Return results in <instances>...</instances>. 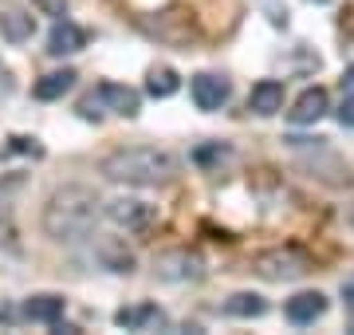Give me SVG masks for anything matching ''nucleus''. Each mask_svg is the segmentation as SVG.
Returning <instances> with one entry per match:
<instances>
[{
    "instance_id": "412c9836",
    "label": "nucleus",
    "mask_w": 354,
    "mask_h": 335,
    "mask_svg": "<svg viewBox=\"0 0 354 335\" xmlns=\"http://www.w3.org/2000/svg\"><path fill=\"white\" fill-rule=\"evenodd\" d=\"M44 16H64V8H67V0H32Z\"/></svg>"
},
{
    "instance_id": "aec40b11",
    "label": "nucleus",
    "mask_w": 354,
    "mask_h": 335,
    "mask_svg": "<svg viewBox=\"0 0 354 335\" xmlns=\"http://www.w3.org/2000/svg\"><path fill=\"white\" fill-rule=\"evenodd\" d=\"M335 115H339L342 127H354V91H346V95H342V103H339V111H335Z\"/></svg>"
},
{
    "instance_id": "4468645a",
    "label": "nucleus",
    "mask_w": 354,
    "mask_h": 335,
    "mask_svg": "<svg viewBox=\"0 0 354 335\" xmlns=\"http://www.w3.org/2000/svg\"><path fill=\"white\" fill-rule=\"evenodd\" d=\"M75 79L79 75L71 71V67H64V71H48V75L32 87V95H36V99H44V103H51V99H64L67 91L75 87Z\"/></svg>"
},
{
    "instance_id": "6ab92c4d",
    "label": "nucleus",
    "mask_w": 354,
    "mask_h": 335,
    "mask_svg": "<svg viewBox=\"0 0 354 335\" xmlns=\"http://www.w3.org/2000/svg\"><path fill=\"white\" fill-rule=\"evenodd\" d=\"M8 142H12V150H16V154H32V158H39V154H44V150L36 146V138H24V134H12Z\"/></svg>"
},
{
    "instance_id": "6e6552de",
    "label": "nucleus",
    "mask_w": 354,
    "mask_h": 335,
    "mask_svg": "<svg viewBox=\"0 0 354 335\" xmlns=\"http://www.w3.org/2000/svg\"><path fill=\"white\" fill-rule=\"evenodd\" d=\"M327 107H330L327 91L323 87H307L304 95L295 99V107L288 111V118L295 123V127H311V123H319V118L327 115Z\"/></svg>"
},
{
    "instance_id": "393cba45",
    "label": "nucleus",
    "mask_w": 354,
    "mask_h": 335,
    "mask_svg": "<svg viewBox=\"0 0 354 335\" xmlns=\"http://www.w3.org/2000/svg\"><path fill=\"white\" fill-rule=\"evenodd\" d=\"M351 221H354V213H351Z\"/></svg>"
},
{
    "instance_id": "f257e3e1",
    "label": "nucleus",
    "mask_w": 354,
    "mask_h": 335,
    "mask_svg": "<svg viewBox=\"0 0 354 335\" xmlns=\"http://www.w3.org/2000/svg\"><path fill=\"white\" fill-rule=\"evenodd\" d=\"M99 194L87 190V185H64L48 197L44 206V233L51 241H83L95 233V221H99Z\"/></svg>"
},
{
    "instance_id": "a211bd4d",
    "label": "nucleus",
    "mask_w": 354,
    "mask_h": 335,
    "mask_svg": "<svg viewBox=\"0 0 354 335\" xmlns=\"http://www.w3.org/2000/svg\"><path fill=\"white\" fill-rule=\"evenodd\" d=\"M228 316H244V320H260L268 311V300L264 296H256V292H236V296L225 304Z\"/></svg>"
},
{
    "instance_id": "39448f33",
    "label": "nucleus",
    "mask_w": 354,
    "mask_h": 335,
    "mask_svg": "<svg viewBox=\"0 0 354 335\" xmlns=\"http://www.w3.org/2000/svg\"><path fill=\"white\" fill-rule=\"evenodd\" d=\"M153 272L162 276V280H201L205 276V260L197 257V253H189V248H169V253H162V257L153 260Z\"/></svg>"
},
{
    "instance_id": "9b49d317",
    "label": "nucleus",
    "mask_w": 354,
    "mask_h": 335,
    "mask_svg": "<svg viewBox=\"0 0 354 335\" xmlns=\"http://www.w3.org/2000/svg\"><path fill=\"white\" fill-rule=\"evenodd\" d=\"M248 111H256V115H276V111H283V83L279 79H260L252 87V95H248Z\"/></svg>"
},
{
    "instance_id": "2eb2a0df",
    "label": "nucleus",
    "mask_w": 354,
    "mask_h": 335,
    "mask_svg": "<svg viewBox=\"0 0 354 335\" xmlns=\"http://www.w3.org/2000/svg\"><path fill=\"white\" fill-rule=\"evenodd\" d=\"M32 32H36V20L28 12H20V8H8L0 16V36L8 44H24V39H32Z\"/></svg>"
},
{
    "instance_id": "f3484780",
    "label": "nucleus",
    "mask_w": 354,
    "mask_h": 335,
    "mask_svg": "<svg viewBox=\"0 0 354 335\" xmlns=\"http://www.w3.org/2000/svg\"><path fill=\"white\" fill-rule=\"evenodd\" d=\"M177 87H181V79H177L174 67H150L146 91H150L153 99H169V95H177Z\"/></svg>"
},
{
    "instance_id": "0eeeda50",
    "label": "nucleus",
    "mask_w": 354,
    "mask_h": 335,
    "mask_svg": "<svg viewBox=\"0 0 354 335\" xmlns=\"http://www.w3.org/2000/svg\"><path fill=\"white\" fill-rule=\"evenodd\" d=\"M193 103L201 107V111H221L228 103V79L213 75V71L193 75Z\"/></svg>"
},
{
    "instance_id": "7ed1b4c3",
    "label": "nucleus",
    "mask_w": 354,
    "mask_h": 335,
    "mask_svg": "<svg viewBox=\"0 0 354 335\" xmlns=\"http://www.w3.org/2000/svg\"><path fill=\"white\" fill-rule=\"evenodd\" d=\"M142 107V95L134 87H122V83H99V87L83 95V103H79V115L83 118H95L99 123L102 111H114V115L122 118H134Z\"/></svg>"
},
{
    "instance_id": "423d86ee",
    "label": "nucleus",
    "mask_w": 354,
    "mask_h": 335,
    "mask_svg": "<svg viewBox=\"0 0 354 335\" xmlns=\"http://www.w3.org/2000/svg\"><path fill=\"white\" fill-rule=\"evenodd\" d=\"M106 217H111L114 225L130 229V233H146L153 221H158V213H153V206H146V201H134V197H114V201H106Z\"/></svg>"
},
{
    "instance_id": "4be33fe9",
    "label": "nucleus",
    "mask_w": 354,
    "mask_h": 335,
    "mask_svg": "<svg viewBox=\"0 0 354 335\" xmlns=\"http://www.w3.org/2000/svg\"><path fill=\"white\" fill-rule=\"evenodd\" d=\"M342 300H346V304L354 308V280H351V284H342Z\"/></svg>"
},
{
    "instance_id": "f8f14e48",
    "label": "nucleus",
    "mask_w": 354,
    "mask_h": 335,
    "mask_svg": "<svg viewBox=\"0 0 354 335\" xmlns=\"http://www.w3.org/2000/svg\"><path fill=\"white\" fill-rule=\"evenodd\" d=\"M165 316L158 304H138V308H118L114 311V323L127 327V332H146V327H158Z\"/></svg>"
},
{
    "instance_id": "b1692460",
    "label": "nucleus",
    "mask_w": 354,
    "mask_h": 335,
    "mask_svg": "<svg viewBox=\"0 0 354 335\" xmlns=\"http://www.w3.org/2000/svg\"><path fill=\"white\" fill-rule=\"evenodd\" d=\"M319 4H327V0H319Z\"/></svg>"
},
{
    "instance_id": "dca6fc26",
    "label": "nucleus",
    "mask_w": 354,
    "mask_h": 335,
    "mask_svg": "<svg viewBox=\"0 0 354 335\" xmlns=\"http://www.w3.org/2000/svg\"><path fill=\"white\" fill-rule=\"evenodd\" d=\"M24 316L36 323H55L64 316V296H32L24 304Z\"/></svg>"
},
{
    "instance_id": "f03ea898",
    "label": "nucleus",
    "mask_w": 354,
    "mask_h": 335,
    "mask_svg": "<svg viewBox=\"0 0 354 335\" xmlns=\"http://www.w3.org/2000/svg\"><path fill=\"white\" fill-rule=\"evenodd\" d=\"M99 170L111 181H127V185H162L174 178L177 162L153 146H122V150H111L102 158Z\"/></svg>"
},
{
    "instance_id": "20e7f679",
    "label": "nucleus",
    "mask_w": 354,
    "mask_h": 335,
    "mask_svg": "<svg viewBox=\"0 0 354 335\" xmlns=\"http://www.w3.org/2000/svg\"><path fill=\"white\" fill-rule=\"evenodd\" d=\"M252 269L264 276V280H299V276H307L311 272V260L299 253V248H272V253H260V257L252 260Z\"/></svg>"
},
{
    "instance_id": "1a4fd4ad",
    "label": "nucleus",
    "mask_w": 354,
    "mask_h": 335,
    "mask_svg": "<svg viewBox=\"0 0 354 335\" xmlns=\"http://www.w3.org/2000/svg\"><path fill=\"white\" fill-rule=\"evenodd\" d=\"M323 311H327V296H323V292H299V296L288 300L283 316H288L295 327H307V323H315Z\"/></svg>"
},
{
    "instance_id": "ddd939ff",
    "label": "nucleus",
    "mask_w": 354,
    "mask_h": 335,
    "mask_svg": "<svg viewBox=\"0 0 354 335\" xmlns=\"http://www.w3.org/2000/svg\"><path fill=\"white\" fill-rule=\"evenodd\" d=\"M95 253H99V260L111 272H134V253H130L127 241H118V237H102Z\"/></svg>"
},
{
    "instance_id": "5701e85b",
    "label": "nucleus",
    "mask_w": 354,
    "mask_h": 335,
    "mask_svg": "<svg viewBox=\"0 0 354 335\" xmlns=\"http://www.w3.org/2000/svg\"><path fill=\"white\" fill-rule=\"evenodd\" d=\"M346 91H354V67L342 75V95H346Z\"/></svg>"
},
{
    "instance_id": "9d476101",
    "label": "nucleus",
    "mask_w": 354,
    "mask_h": 335,
    "mask_svg": "<svg viewBox=\"0 0 354 335\" xmlns=\"http://www.w3.org/2000/svg\"><path fill=\"white\" fill-rule=\"evenodd\" d=\"M87 48V32L83 28H75L71 20H59V24L51 28V36H48V52L51 55H75Z\"/></svg>"
}]
</instances>
